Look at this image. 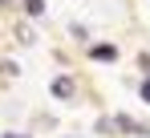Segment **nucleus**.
I'll return each mask as SVG.
<instances>
[{
  "label": "nucleus",
  "instance_id": "423d86ee",
  "mask_svg": "<svg viewBox=\"0 0 150 138\" xmlns=\"http://www.w3.org/2000/svg\"><path fill=\"white\" fill-rule=\"evenodd\" d=\"M4 138H25V134H4Z\"/></svg>",
  "mask_w": 150,
  "mask_h": 138
},
{
  "label": "nucleus",
  "instance_id": "20e7f679",
  "mask_svg": "<svg viewBox=\"0 0 150 138\" xmlns=\"http://www.w3.org/2000/svg\"><path fill=\"white\" fill-rule=\"evenodd\" d=\"M69 33H73L77 41H89V28H85V24H69Z\"/></svg>",
  "mask_w": 150,
  "mask_h": 138
},
{
  "label": "nucleus",
  "instance_id": "7ed1b4c3",
  "mask_svg": "<svg viewBox=\"0 0 150 138\" xmlns=\"http://www.w3.org/2000/svg\"><path fill=\"white\" fill-rule=\"evenodd\" d=\"M25 12L28 16H41L45 12V0H25Z\"/></svg>",
  "mask_w": 150,
  "mask_h": 138
},
{
  "label": "nucleus",
  "instance_id": "f03ea898",
  "mask_svg": "<svg viewBox=\"0 0 150 138\" xmlns=\"http://www.w3.org/2000/svg\"><path fill=\"white\" fill-rule=\"evenodd\" d=\"M89 57H93V61H118V49H114V45H93Z\"/></svg>",
  "mask_w": 150,
  "mask_h": 138
},
{
  "label": "nucleus",
  "instance_id": "39448f33",
  "mask_svg": "<svg viewBox=\"0 0 150 138\" xmlns=\"http://www.w3.org/2000/svg\"><path fill=\"white\" fill-rule=\"evenodd\" d=\"M142 102H150V81H142Z\"/></svg>",
  "mask_w": 150,
  "mask_h": 138
},
{
  "label": "nucleus",
  "instance_id": "f257e3e1",
  "mask_svg": "<svg viewBox=\"0 0 150 138\" xmlns=\"http://www.w3.org/2000/svg\"><path fill=\"white\" fill-rule=\"evenodd\" d=\"M73 77H53V85H49V93L53 97H61V102H69V97H73Z\"/></svg>",
  "mask_w": 150,
  "mask_h": 138
},
{
  "label": "nucleus",
  "instance_id": "0eeeda50",
  "mask_svg": "<svg viewBox=\"0 0 150 138\" xmlns=\"http://www.w3.org/2000/svg\"><path fill=\"white\" fill-rule=\"evenodd\" d=\"M0 4H8V0H0Z\"/></svg>",
  "mask_w": 150,
  "mask_h": 138
}]
</instances>
